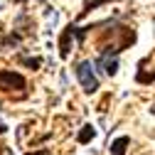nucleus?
I'll return each mask as SVG.
<instances>
[{
	"label": "nucleus",
	"instance_id": "obj_2",
	"mask_svg": "<svg viewBox=\"0 0 155 155\" xmlns=\"http://www.w3.org/2000/svg\"><path fill=\"white\" fill-rule=\"evenodd\" d=\"M27 86L25 76L12 69H0V91H22Z\"/></svg>",
	"mask_w": 155,
	"mask_h": 155
},
{
	"label": "nucleus",
	"instance_id": "obj_9",
	"mask_svg": "<svg viewBox=\"0 0 155 155\" xmlns=\"http://www.w3.org/2000/svg\"><path fill=\"white\" fill-rule=\"evenodd\" d=\"M27 155H52V153H49V150L45 148V150H37V153H27Z\"/></svg>",
	"mask_w": 155,
	"mask_h": 155
},
{
	"label": "nucleus",
	"instance_id": "obj_10",
	"mask_svg": "<svg viewBox=\"0 0 155 155\" xmlns=\"http://www.w3.org/2000/svg\"><path fill=\"white\" fill-rule=\"evenodd\" d=\"M5 130H8V128H5V123H3V121H0V133H5Z\"/></svg>",
	"mask_w": 155,
	"mask_h": 155
},
{
	"label": "nucleus",
	"instance_id": "obj_4",
	"mask_svg": "<svg viewBox=\"0 0 155 155\" xmlns=\"http://www.w3.org/2000/svg\"><path fill=\"white\" fill-rule=\"evenodd\" d=\"M71 37H74V25H69L64 32H62V40H59V54L62 59L69 57V49H71Z\"/></svg>",
	"mask_w": 155,
	"mask_h": 155
},
{
	"label": "nucleus",
	"instance_id": "obj_7",
	"mask_svg": "<svg viewBox=\"0 0 155 155\" xmlns=\"http://www.w3.org/2000/svg\"><path fill=\"white\" fill-rule=\"evenodd\" d=\"M104 3H108V0H89V3L84 5V12H89L91 8H99V5H104Z\"/></svg>",
	"mask_w": 155,
	"mask_h": 155
},
{
	"label": "nucleus",
	"instance_id": "obj_1",
	"mask_svg": "<svg viewBox=\"0 0 155 155\" xmlns=\"http://www.w3.org/2000/svg\"><path fill=\"white\" fill-rule=\"evenodd\" d=\"M74 71H76V79H79V84H81V89L86 94H94L96 89H99V76H96L91 62H79Z\"/></svg>",
	"mask_w": 155,
	"mask_h": 155
},
{
	"label": "nucleus",
	"instance_id": "obj_8",
	"mask_svg": "<svg viewBox=\"0 0 155 155\" xmlns=\"http://www.w3.org/2000/svg\"><path fill=\"white\" fill-rule=\"evenodd\" d=\"M20 62H22V64H27V67H32V69L40 67V59H30V57H20Z\"/></svg>",
	"mask_w": 155,
	"mask_h": 155
},
{
	"label": "nucleus",
	"instance_id": "obj_6",
	"mask_svg": "<svg viewBox=\"0 0 155 155\" xmlns=\"http://www.w3.org/2000/svg\"><path fill=\"white\" fill-rule=\"evenodd\" d=\"M94 135H96L94 126H84V128L79 130V138H76V140H79V143H89V140L94 138Z\"/></svg>",
	"mask_w": 155,
	"mask_h": 155
},
{
	"label": "nucleus",
	"instance_id": "obj_3",
	"mask_svg": "<svg viewBox=\"0 0 155 155\" xmlns=\"http://www.w3.org/2000/svg\"><path fill=\"white\" fill-rule=\"evenodd\" d=\"M96 67H99L104 74H108V76H116V71H118V52H113V49H104V52H99Z\"/></svg>",
	"mask_w": 155,
	"mask_h": 155
},
{
	"label": "nucleus",
	"instance_id": "obj_5",
	"mask_svg": "<svg viewBox=\"0 0 155 155\" xmlns=\"http://www.w3.org/2000/svg\"><path fill=\"white\" fill-rule=\"evenodd\" d=\"M128 143H130V138H128V135H121V138H116V140L111 143V155H126Z\"/></svg>",
	"mask_w": 155,
	"mask_h": 155
}]
</instances>
